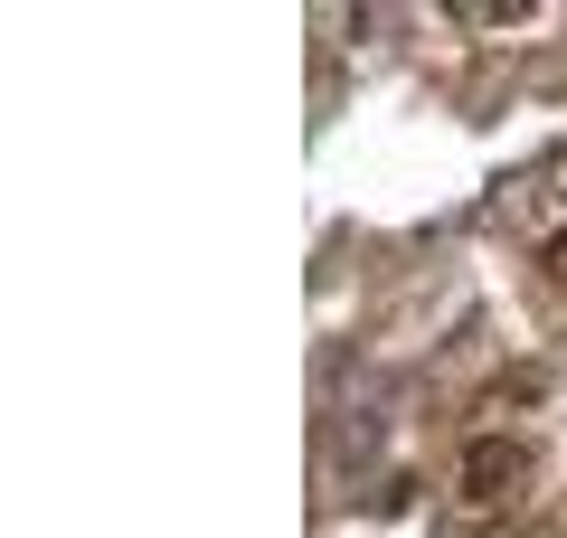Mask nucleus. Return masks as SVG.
Wrapping results in <instances>:
<instances>
[{
  "mask_svg": "<svg viewBox=\"0 0 567 538\" xmlns=\"http://www.w3.org/2000/svg\"><path fill=\"white\" fill-rule=\"evenodd\" d=\"M520 482H529V444L492 435V444H473V454H464V500H473V510H502V500H520Z\"/></svg>",
  "mask_w": 567,
  "mask_h": 538,
  "instance_id": "f257e3e1",
  "label": "nucleus"
},
{
  "mask_svg": "<svg viewBox=\"0 0 567 538\" xmlns=\"http://www.w3.org/2000/svg\"><path fill=\"white\" fill-rule=\"evenodd\" d=\"M511 208H520V227L539 246H558V256H567V152L548 161V170H529L520 189H511Z\"/></svg>",
  "mask_w": 567,
  "mask_h": 538,
  "instance_id": "f03ea898",
  "label": "nucleus"
}]
</instances>
